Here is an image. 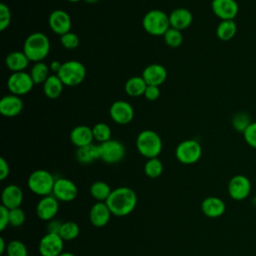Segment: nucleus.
I'll use <instances>...</instances> for the list:
<instances>
[{
    "instance_id": "20",
    "label": "nucleus",
    "mask_w": 256,
    "mask_h": 256,
    "mask_svg": "<svg viewBox=\"0 0 256 256\" xmlns=\"http://www.w3.org/2000/svg\"><path fill=\"white\" fill-rule=\"evenodd\" d=\"M23 110V101L14 94H9L0 100V113L5 117H15Z\"/></svg>"
},
{
    "instance_id": "31",
    "label": "nucleus",
    "mask_w": 256,
    "mask_h": 256,
    "mask_svg": "<svg viewBox=\"0 0 256 256\" xmlns=\"http://www.w3.org/2000/svg\"><path fill=\"white\" fill-rule=\"evenodd\" d=\"M253 121L251 120L250 115L247 112L244 111H240L237 112L236 114L233 115L232 120H231V124L232 127L234 128V130H236L239 133H244V131L249 127V125L252 123Z\"/></svg>"
},
{
    "instance_id": "24",
    "label": "nucleus",
    "mask_w": 256,
    "mask_h": 256,
    "mask_svg": "<svg viewBox=\"0 0 256 256\" xmlns=\"http://www.w3.org/2000/svg\"><path fill=\"white\" fill-rule=\"evenodd\" d=\"M29 62L30 60L23 51H12L6 56L5 59L6 66L12 72L24 71L27 68Z\"/></svg>"
},
{
    "instance_id": "44",
    "label": "nucleus",
    "mask_w": 256,
    "mask_h": 256,
    "mask_svg": "<svg viewBox=\"0 0 256 256\" xmlns=\"http://www.w3.org/2000/svg\"><path fill=\"white\" fill-rule=\"evenodd\" d=\"M62 222H60L59 220H55V219H52L50 221H48V224H47V230L49 233H57L59 234V231L61 229V226H62Z\"/></svg>"
},
{
    "instance_id": "25",
    "label": "nucleus",
    "mask_w": 256,
    "mask_h": 256,
    "mask_svg": "<svg viewBox=\"0 0 256 256\" xmlns=\"http://www.w3.org/2000/svg\"><path fill=\"white\" fill-rule=\"evenodd\" d=\"M76 159L81 164H90L97 159H100L99 145L89 144L77 148L76 150Z\"/></svg>"
},
{
    "instance_id": "16",
    "label": "nucleus",
    "mask_w": 256,
    "mask_h": 256,
    "mask_svg": "<svg viewBox=\"0 0 256 256\" xmlns=\"http://www.w3.org/2000/svg\"><path fill=\"white\" fill-rule=\"evenodd\" d=\"M59 210L58 199L52 195L42 197L36 206V214L39 219L43 221H50L54 219Z\"/></svg>"
},
{
    "instance_id": "3",
    "label": "nucleus",
    "mask_w": 256,
    "mask_h": 256,
    "mask_svg": "<svg viewBox=\"0 0 256 256\" xmlns=\"http://www.w3.org/2000/svg\"><path fill=\"white\" fill-rule=\"evenodd\" d=\"M136 148L142 156L148 159L158 157L162 151L161 137L153 130H143L136 138Z\"/></svg>"
},
{
    "instance_id": "5",
    "label": "nucleus",
    "mask_w": 256,
    "mask_h": 256,
    "mask_svg": "<svg viewBox=\"0 0 256 256\" xmlns=\"http://www.w3.org/2000/svg\"><path fill=\"white\" fill-rule=\"evenodd\" d=\"M142 26L144 30L152 36H163L170 28L169 15L162 10H150L144 15Z\"/></svg>"
},
{
    "instance_id": "2",
    "label": "nucleus",
    "mask_w": 256,
    "mask_h": 256,
    "mask_svg": "<svg viewBox=\"0 0 256 256\" xmlns=\"http://www.w3.org/2000/svg\"><path fill=\"white\" fill-rule=\"evenodd\" d=\"M50 51L49 38L42 32L30 34L24 41L23 52L32 62H40L47 57Z\"/></svg>"
},
{
    "instance_id": "12",
    "label": "nucleus",
    "mask_w": 256,
    "mask_h": 256,
    "mask_svg": "<svg viewBox=\"0 0 256 256\" xmlns=\"http://www.w3.org/2000/svg\"><path fill=\"white\" fill-rule=\"evenodd\" d=\"M109 115L115 123L125 125L132 121L134 117V109L130 103L123 100H117L111 104Z\"/></svg>"
},
{
    "instance_id": "22",
    "label": "nucleus",
    "mask_w": 256,
    "mask_h": 256,
    "mask_svg": "<svg viewBox=\"0 0 256 256\" xmlns=\"http://www.w3.org/2000/svg\"><path fill=\"white\" fill-rule=\"evenodd\" d=\"M170 27L175 28L177 30H185L187 29L193 21V16L190 10L187 8H176L169 14Z\"/></svg>"
},
{
    "instance_id": "47",
    "label": "nucleus",
    "mask_w": 256,
    "mask_h": 256,
    "mask_svg": "<svg viewBox=\"0 0 256 256\" xmlns=\"http://www.w3.org/2000/svg\"><path fill=\"white\" fill-rule=\"evenodd\" d=\"M58 256H75L73 253H71V252H62L60 255H58Z\"/></svg>"
},
{
    "instance_id": "40",
    "label": "nucleus",
    "mask_w": 256,
    "mask_h": 256,
    "mask_svg": "<svg viewBox=\"0 0 256 256\" xmlns=\"http://www.w3.org/2000/svg\"><path fill=\"white\" fill-rule=\"evenodd\" d=\"M243 137L245 142L253 149H256V121H253L244 131Z\"/></svg>"
},
{
    "instance_id": "41",
    "label": "nucleus",
    "mask_w": 256,
    "mask_h": 256,
    "mask_svg": "<svg viewBox=\"0 0 256 256\" xmlns=\"http://www.w3.org/2000/svg\"><path fill=\"white\" fill-rule=\"evenodd\" d=\"M144 96L149 101H155L160 96V88L155 85H147Z\"/></svg>"
},
{
    "instance_id": "43",
    "label": "nucleus",
    "mask_w": 256,
    "mask_h": 256,
    "mask_svg": "<svg viewBox=\"0 0 256 256\" xmlns=\"http://www.w3.org/2000/svg\"><path fill=\"white\" fill-rule=\"evenodd\" d=\"M9 172H10V168H9L8 162L3 157H1L0 158V179L2 181L5 180L8 177Z\"/></svg>"
},
{
    "instance_id": "36",
    "label": "nucleus",
    "mask_w": 256,
    "mask_h": 256,
    "mask_svg": "<svg viewBox=\"0 0 256 256\" xmlns=\"http://www.w3.org/2000/svg\"><path fill=\"white\" fill-rule=\"evenodd\" d=\"M7 256H28L26 245L20 240H12L7 244Z\"/></svg>"
},
{
    "instance_id": "38",
    "label": "nucleus",
    "mask_w": 256,
    "mask_h": 256,
    "mask_svg": "<svg viewBox=\"0 0 256 256\" xmlns=\"http://www.w3.org/2000/svg\"><path fill=\"white\" fill-rule=\"evenodd\" d=\"M9 224L13 227L21 226L25 221V213L24 211L18 207L14 209H9Z\"/></svg>"
},
{
    "instance_id": "7",
    "label": "nucleus",
    "mask_w": 256,
    "mask_h": 256,
    "mask_svg": "<svg viewBox=\"0 0 256 256\" xmlns=\"http://www.w3.org/2000/svg\"><path fill=\"white\" fill-rule=\"evenodd\" d=\"M202 155V148L198 141L187 139L178 144L175 150V156L182 164L190 165L196 163Z\"/></svg>"
},
{
    "instance_id": "10",
    "label": "nucleus",
    "mask_w": 256,
    "mask_h": 256,
    "mask_svg": "<svg viewBox=\"0 0 256 256\" xmlns=\"http://www.w3.org/2000/svg\"><path fill=\"white\" fill-rule=\"evenodd\" d=\"M252 189L250 179L242 174L234 175L228 182L227 190L229 196L235 201H242L246 199Z\"/></svg>"
},
{
    "instance_id": "9",
    "label": "nucleus",
    "mask_w": 256,
    "mask_h": 256,
    "mask_svg": "<svg viewBox=\"0 0 256 256\" xmlns=\"http://www.w3.org/2000/svg\"><path fill=\"white\" fill-rule=\"evenodd\" d=\"M100 159L108 164H115L123 160L125 157L124 145L114 139L99 144Z\"/></svg>"
},
{
    "instance_id": "6",
    "label": "nucleus",
    "mask_w": 256,
    "mask_h": 256,
    "mask_svg": "<svg viewBox=\"0 0 256 256\" xmlns=\"http://www.w3.org/2000/svg\"><path fill=\"white\" fill-rule=\"evenodd\" d=\"M57 75L63 82L64 86L74 87L81 84L85 79L86 68L77 60H68L62 63Z\"/></svg>"
},
{
    "instance_id": "30",
    "label": "nucleus",
    "mask_w": 256,
    "mask_h": 256,
    "mask_svg": "<svg viewBox=\"0 0 256 256\" xmlns=\"http://www.w3.org/2000/svg\"><path fill=\"white\" fill-rule=\"evenodd\" d=\"M30 76L34 84H44L49 75V67L43 61L35 62L30 70Z\"/></svg>"
},
{
    "instance_id": "14",
    "label": "nucleus",
    "mask_w": 256,
    "mask_h": 256,
    "mask_svg": "<svg viewBox=\"0 0 256 256\" xmlns=\"http://www.w3.org/2000/svg\"><path fill=\"white\" fill-rule=\"evenodd\" d=\"M211 9L221 20H234L239 12L236 0H212Z\"/></svg>"
},
{
    "instance_id": "34",
    "label": "nucleus",
    "mask_w": 256,
    "mask_h": 256,
    "mask_svg": "<svg viewBox=\"0 0 256 256\" xmlns=\"http://www.w3.org/2000/svg\"><path fill=\"white\" fill-rule=\"evenodd\" d=\"M92 131H93L94 140L98 141L99 143H103L111 139V135H112L111 128L109 127V125L105 123L99 122L95 124L92 127Z\"/></svg>"
},
{
    "instance_id": "1",
    "label": "nucleus",
    "mask_w": 256,
    "mask_h": 256,
    "mask_svg": "<svg viewBox=\"0 0 256 256\" xmlns=\"http://www.w3.org/2000/svg\"><path fill=\"white\" fill-rule=\"evenodd\" d=\"M112 215L122 217L130 214L137 205V195L129 187H118L112 190L106 200Z\"/></svg>"
},
{
    "instance_id": "39",
    "label": "nucleus",
    "mask_w": 256,
    "mask_h": 256,
    "mask_svg": "<svg viewBox=\"0 0 256 256\" xmlns=\"http://www.w3.org/2000/svg\"><path fill=\"white\" fill-rule=\"evenodd\" d=\"M11 22V12L5 3L0 4V30L4 31Z\"/></svg>"
},
{
    "instance_id": "50",
    "label": "nucleus",
    "mask_w": 256,
    "mask_h": 256,
    "mask_svg": "<svg viewBox=\"0 0 256 256\" xmlns=\"http://www.w3.org/2000/svg\"><path fill=\"white\" fill-rule=\"evenodd\" d=\"M67 1L72 2V3H75V2H79V1H81V0H67Z\"/></svg>"
},
{
    "instance_id": "15",
    "label": "nucleus",
    "mask_w": 256,
    "mask_h": 256,
    "mask_svg": "<svg viewBox=\"0 0 256 256\" xmlns=\"http://www.w3.org/2000/svg\"><path fill=\"white\" fill-rule=\"evenodd\" d=\"M48 23L51 30L60 36L69 32L72 26L70 15L61 9H56L50 13Z\"/></svg>"
},
{
    "instance_id": "32",
    "label": "nucleus",
    "mask_w": 256,
    "mask_h": 256,
    "mask_svg": "<svg viewBox=\"0 0 256 256\" xmlns=\"http://www.w3.org/2000/svg\"><path fill=\"white\" fill-rule=\"evenodd\" d=\"M80 233V227L76 222L67 221L64 222L59 231V235L64 241H71L78 237Z\"/></svg>"
},
{
    "instance_id": "33",
    "label": "nucleus",
    "mask_w": 256,
    "mask_h": 256,
    "mask_svg": "<svg viewBox=\"0 0 256 256\" xmlns=\"http://www.w3.org/2000/svg\"><path fill=\"white\" fill-rule=\"evenodd\" d=\"M144 172L149 178H158L163 172V164L158 157L150 158L144 165Z\"/></svg>"
},
{
    "instance_id": "26",
    "label": "nucleus",
    "mask_w": 256,
    "mask_h": 256,
    "mask_svg": "<svg viewBox=\"0 0 256 256\" xmlns=\"http://www.w3.org/2000/svg\"><path fill=\"white\" fill-rule=\"evenodd\" d=\"M64 84L57 74L50 75L43 84V92L50 99L58 98L63 91Z\"/></svg>"
},
{
    "instance_id": "19",
    "label": "nucleus",
    "mask_w": 256,
    "mask_h": 256,
    "mask_svg": "<svg viewBox=\"0 0 256 256\" xmlns=\"http://www.w3.org/2000/svg\"><path fill=\"white\" fill-rule=\"evenodd\" d=\"M141 76L143 77L147 85L160 86L167 78V71L165 67L161 64L154 63L146 66Z\"/></svg>"
},
{
    "instance_id": "8",
    "label": "nucleus",
    "mask_w": 256,
    "mask_h": 256,
    "mask_svg": "<svg viewBox=\"0 0 256 256\" xmlns=\"http://www.w3.org/2000/svg\"><path fill=\"white\" fill-rule=\"evenodd\" d=\"M34 82L30 76V73L25 71L21 72H12L7 80V88L11 94L21 96L29 93L33 86Z\"/></svg>"
},
{
    "instance_id": "37",
    "label": "nucleus",
    "mask_w": 256,
    "mask_h": 256,
    "mask_svg": "<svg viewBox=\"0 0 256 256\" xmlns=\"http://www.w3.org/2000/svg\"><path fill=\"white\" fill-rule=\"evenodd\" d=\"M60 43L64 48L68 50H73L79 46L80 40L77 34L69 31L60 36Z\"/></svg>"
},
{
    "instance_id": "42",
    "label": "nucleus",
    "mask_w": 256,
    "mask_h": 256,
    "mask_svg": "<svg viewBox=\"0 0 256 256\" xmlns=\"http://www.w3.org/2000/svg\"><path fill=\"white\" fill-rule=\"evenodd\" d=\"M9 209L5 206H0V230L3 231L9 224Z\"/></svg>"
},
{
    "instance_id": "48",
    "label": "nucleus",
    "mask_w": 256,
    "mask_h": 256,
    "mask_svg": "<svg viewBox=\"0 0 256 256\" xmlns=\"http://www.w3.org/2000/svg\"><path fill=\"white\" fill-rule=\"evenodd\" d=\"M83 1H85V2L88 3V4H95V3H97L99 0H83Z\"/></svg>"
},
{
    "instance_id": "28",
    "label": "nucleus",
    "mask_w": 256,
    "mask_h": 256,
    "mask_svg": "<svg viewBox=\"0 0 256 256\" xmlns=\"http://www.w3.org/2000/svg\"><path fill=\"white\" fill-rule=\"evenodd\" d=\"M237 25L234 20H221L216 28V36L222 41H229L236 35Z\"/></svg>"
},
{
    "instance_id": "27",
    "label": "nucleus",
    "mask_w": 256,
    "mask_h": 256,
    "mask_svg": "<svg viewBox=\"0 0 256 256\" xmlns=\"http://www.w3.org/2000/svg\"><path fill=\"white\" fill-rule=\"evenodd\" d=\"M147 87V83L142 76H132L130 77L124 86L125 92L131 97H138L144 95Z\"/></svg>"
},
{
    "instance_id": "35",
    "label": "nucleus",
    "mask_w": 256,
    "mask_h": 256,
    "mask_svg": "<svg viewBox=\"0 0 256 256\" xmlns=\"http://www.w3.org/2000/svg\"><path fill=\"white\" fill-rule=\"evenodd\" d=\"M163 38H164L165 44L169 47H172V48L179 47L183 42L182 31L177 30V29L172 28V27H170L165 32V34L163 35Z\"/></svg>"
},
{
    "instance_id": "11",
    "label": "nucleus",
    "mask_w": 256,
    "mask_h": 256,
    "mask_svg": "<svg viewBox=\"0 0 256 256\" xmlns=\"http://www.w3.org/2000/svg\"><path fill=\"white\" fill-rule=\"evenodd\" d=\"M64 240L57 233L47 232L39 242V253L41 256H58L63 252Z\"/></svg>"
},
{
    "instance_id": "21",
    "label": "nucleus",
    "mask_w": 256,
    "mask_h": 256,
    "mask_svg": "<svg viewBox=\"0 0 256 256\" xmlns=\"http://www.w3.org/2000/svg\"><path fill=\"white\" fill-rule=\"evenodd\" d=\"M203 214L209 218H218L225 213L226 205L224 201L216 196H209L201 203Z\"/></svg>"
},
{
    "instance_id": "23",
    "label": "nucleus",
    "mask_w": 256,
    "mask_h": 256,
    "mask_svg": "<svg viewBox=\"0 0 256 256\" xmlns=\"http://www.w3.org/2000/svg\"><path fill=\"white\" fill-rule=\"evenodd\" d=\"M94 140L92 128L87 125H78L70 132V141L77 148L92 144Z\"/></svg>"
},
{
    "instance_id": "45",
    "label": "nucleus",
    "mask_w": 256,
    "mask_h": 256,
    "mask_svg": "<svg viewBox=\"0 0 256 256\" xmlns=\"http://www.w3.org/2000/svg\"><path fill=\"white\" fill-rule=\"evenodd\" d=\"M61 66H62V63H61V62H59L58 60H54V61H52V62L50 63L49 68H50L53 72H55V73L57 74V73L59 72Z\"/></svg>"
},
{
    "instance_id": "17",
    "label": "nucleus",
    "mask_w": 256,
    "mask_h": 256,
    "mask_svg": "<svg viewBox=\"0 0 256 256\" xmlns=\"http://www.w3.org/2000/svg\"><path fill=\"white\" fill-rule=\"evenodd\" d=\"M1 200L2 205L8 209L18 208L23 202V191L19 186L9 184L2 190Z\"/></svg>"
},
{
    "instance_id": "46",
    "label": "nucleus",
    "mask_w": 256,
    "mask_h": 256,
    "mask_svg": "<svg viewBox=\"0 0 256 256\" xmlns=\"http://www.w3.org/2000/svg\"><path fill=\"white\" fill-rule=\"evenodd\" d=\"M6 249H7V246L5 244V240L3 237H1L0 238V254L3 255V253L6 251Z\"/></svg>"
},
{
    "instance_id": "29",
    "label": "nucleus",
    "mask_w": 256,
    "mask_h": 256,
    "mask_svg": "<svg viewBox=\"0 0 256 256\" xmlns=\"http://www.w3.org/2000/svg\"><path fill=\"white\" fill-rule=\"evenodd\" d=\"M111 192L110 186L104 181H96L90 187V193L97 202H106Z\"/></svg>"
},
{
    "instance_id": "49",
    "label": "nucleus",
    "mask_w": 256,
    "mask_h": 256,
    "mask_svg": "<svg viewBox=\"0 0 256 256\" xmlns=\"http://www.w3.org/2000/svg\"><path fill=\"white\" fill-rule=\"evenodd\" d=\"M251 203H252V205L256 208V196H254L253 198H252V200H251Z\"/></svg>"
},
{
    "instance_id": "4",
    "label": "nucleus",
    "mask_w": 256,
    "mask_h": 256,
    "mask_svg": "<svg viewBox=\"0 0 256 256\" xmlns=\"http://www.w3.org/2000/svg\"><path fill=\"white\" fill-rule=\"evenodd\" d=\"M54 176L47 170L38 169L33 171L27 180L29 190L38 196L51 195L55 184Z\"/></svg>"
},
{
    "instance_id": "13",
    "label": "nucleus",
    "mask_w": 256,
    "mask_h": 256,
    "mask_svg": "<svg viewBox=\"0 0 256 256\" xmlns=\"http://www.w3.org/2000/svg\"><path fill=\"white\" fill-rule=\"evenodd\" d=\"M53 196L62 202L73 201L78 194V188L76 184L67 178H58L55 180Z\"/></svg>"
},
{
    "instance_id": "18",
    "label": "nucleus",
    "mask_w": 256,
    "mask_h": 256,
    "mask_svg": "<svg viewBox=\"0 0 256 256\" xmlns=\"http://www.w3.org/2000/svg\"><path fill=\"white\" fill-rule=\"evenodd\" d=\"M111 211L106 202H96L90 209V222L95 227H104L111 218Z\"/></svg>"
}]
</instances>
